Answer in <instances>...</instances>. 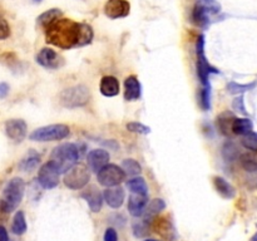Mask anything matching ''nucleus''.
Instances as JSON below:
<instances>
[{
  "instance_id": "obj_11",
  "label": "nucleus",
  "mask_w": 257,
  "mask_h": 241,
  "mask_svg": "<svg viewBox=\"0 0 257 241\" xmlns=\"http://www.w3.org/2000/svg\"><path fill=\"white\" fill-rule=\"evenodd\" d=\"M37 63L47 69H58L64 64V58L52 48H43L37 54Z\"/></svg>"
},
{
  "instance_id": "obj_35",
  "label": "nucleus",
  "mask_w": 257,
  "mask_h": 241,
  "mask_svg": "<svg viewBox=\"0 0 257 241\" xmlns=\"http://www.w3.org/2000/svg\"><path fill=\"white\" fill-rule=\"evenodd\" d=\"M222 155L223 157H225V160L228 161V162H230V161H233L238 156L237 148H236V146L233 145L232 142H227L223 146Z\"/></svg>"
},
{
  "instance_id": "obj_31",
  "label": "nucleus",
  "mask_w": 257,
  "mask_h": 241,
  "mask_svg": "<svg viewBox=\"0 0 257 241\" xmlns=\"http://www.w3.org/2000/svg\"><path fill=\"white\" fill-rule=\"evenodd\" d=\"M256 87V83H248V84H238L236 82H231L228 83L227 85V89L231 94H240V93L243 92H247V90H251L252 88Z\"/></svg>"
},
{
  "instance_id": "obj_9",
  "label": "nucleus",
  "mask_w": 257,
  "mask_h": 241,
  "mask_svg": "<svg viewBox=\"0 0 257 241\" xmlns=\"http://www.w3.org/2000/svg\"><path fill=\"white\" fill-rule=\"evenodd\" d=\"M97 178L99 183L105 187H114L122 183L125 178V172L122 167L117 165H109L108 163L104 168L97 173Z\"/></svg>"
},
{
  "instance_id": "obj_14",
  "label": "nucleus",
  "mask_w": 257,
  "mask_h": 241,
  "mask_svg": "<svg viewBox=\"0 0 257 241\" xmlns=\"http://www.w3.org/2000/svg\"><path fill=\"white\" fill-rule=\"evenodd\" d=\"M87 162L88 166L92 171L94 172H99L102 168H104L105 166L109 162V153L105 150H92L87 156Z\"/></svg>"
},
{
  "instance_id": "obj_4",
  "label": "nucleus",
  "mask_w": 257,
  "mask_h": 241,
  "mask_svg": "<svg viewBox=\"0 0 257 241\" xmlns=\"http://www.w3.org/2000/svg\"><path fill=\"white\" fill-rule=\"evenodd\" d=\"M196 69L197 77L200 79L202 87H211L210 75L217 74L218 70L210 64L205 54V37L200 35L196 43Z\"/></svg>"
},
{
  "instance_id": "obj_38",
  "label": "nucleus",
  "mask_w": 257,
  "mask_h": 241,
  "mask_svg": "<svg viewBox=\"0 0 257 241\" xmlns=\"http://www.w3.org/2000/svg\"><path fill=\"white\" fill-rule=\"evenodd\" d=\"M233 109L238 110V112L246 114V108H245V104H243L242 95H240V97H237L235 100H233Z\"/></svg>"
},
{
  "instance_id": "obj_43",
  "label": "nucleus",
  "mask_w": 257,
  "mask_h": 241,
  "mask_svg": "<svg viewBox=\"0 0 257 241\" xmlns=\"http://www.w3.org/2000/svg\"><path fill=\"white\" fill-rule=\"evenodd\" d=\"M146 241H157V240H153V238H147Z\"/></svg>"
},
{
  "instance_id": "obj_17",
  "label": "nucleus",
  "mask_w": 257,
  "mask_h": 241,
  "mask_svg": "<svg viewBox=\"0 0 257 241\" xmlns=\"http://www.w3.org/2000/svg\"><path fill=\"white\" fill-rule=\"evenodd\" d=\"M148 196L138 195V193H131L130 201H128V210L130 213L135 217H140L145 213L147 207Z\"/></svg>"
},
{
  "instance_id": "obj_10",
  "label": "nucleus",
  "mask_w": 257,
  "mask_h": 241,
  "mask_svg": "<svg viewBox=\"0 0 257 241\" xmlns=\"http://www.w3.org/2000/svg\"><path fill=\"white\" fill-rule=\"evenodd\" d=\"M59 171L57 170L54 165L50 161L42 166L38 172V181H39L40 186L47 190L54 188L59 185Z\"/></svg>"
},
{
  "instance_id": "obj_5",
  "label": "nucleus",
  "mask_w": 257,
  "mask_h": 241,
  "mask_svg": "<svg viewBox=\"0 0 257 241\" xmlns=\"http://www.w3.org/2000/svg\"><path fill=\"white\" fill-rule=\"evenodd\" d=\"M221 12V4L216 0H198L193 7L191 19L197 27H207L211 18Z\"/></svg>"
},
{
  "instance_id": "obj_24",
  "label": "nucleus",
  "mask_w": 257,
  "mask_h": 241,
  "mask_svg": "<svg viewBox=\"0 0 257 241\" xmlns=\"http://www.w3.org/2000/svg\"><path fill=\"white\" fill-rule=\"evenodd\" d=\"M235 119H236L235 115L230 112H225L222 113V114L218 115L217 126H218V130L221 131L222 135L228 136L231 132H232V125Z\"/></svg>"
},
{
  "instance_id": "obj_37",
  "label": "nucleus",
  "mask_w": 257,
  "mask_h": 241,
  "mask_svg": "<svg viewBox=\"0 0 257 241\" xmlns=\"http://www.w3.org/2000/svg\"><path fill=\"white\" fill-rule=\"evenodd\" d=\"M10 37V25L4 17L0 14V40H4Z\"/></svg>"
},
{
  "instance_id": "obj_42",
  "label": "nucleus",
  "mask_w": 257,
  "mask_h": 241,
  "mask_svg": "<svg viewBox=\"0 0 257 241\" xmlns=\"http://www.w3.org/2000/svg\"><path fill=\"white\" fill-rule=\"evenodd\" d=\"M251 241H257V231H256L255 235L252 236V238H251Z\"/></svg>"
},
{
  "instance_id": "obj_39",
  "label": "nucleus",
  "mask_w": 257,
  "mask_h": 241,
  "mask_svg": "<svg viewBox=\"0 0 257 241\" xmlns=\"http://www.w3.org/2000/svg\"><path fill=\"white\" fill-rule=\"evenodd\" d=\"M104 241H118V233L113 227H108L104 233Z\"/></svg>"
},
{
  "instance_id": "obj_40",
  "label": "nucleus",
  "mask_w": 257,
  "mask_h": 241,
  "mask_svg": "<svg viewBox=\"0 0 257 241\" xmlns=\"http://www.w3.org/2000/svg\"><path fill=\"white\" fill-rule=\"evenodd\" d=\"M9 84L8 83H0V98H5L8 95V93H9Z\"/></svg>"
},
{
  "instance_id": "obj_28",
  "label": "nucleus",
  "mask_w": 257,
  "mask_h": 241,
  "mask_svg": "<svg viewBox=\"0 0 257 241\" xmlns=\"http://www.w3.org/2000/svg\"><path fill=\"white\" fill-rule=\"evenodd\" d=\"M12 230L15 235H23L27 231V220L23 211H18L13 218Z\"/></svg>"
},
{
  "instance_id": "obj_16",
  "label": "nucleus",
  "mask_w": 257,
  "mask_h": 241,
  "mask_svg": "<svg viewBox=\"0 0 257 241\" xmlns=\"http://www.w3.org/2000/svg\"><path fill=\"white\" fill-rule=\"evenodd\" d=\"M142 95V87L136 75H130L124 80V99L125 100H137Z\"/></svg>"
},
{
  "instance_id": "obj_22",
  "label": "nucleus",
  "mask_w": 257,
  "mask_h": 241,
  "mask_svg": "<svg viewBox=\"0 0 257 241\" xmlns=\"http://www.w3.org/2000/svg\"><path fill=\"white\" fill-rule=\"evenodd\" d=\"M213 183H215V187L217 190V192L222 196L223 198H233L236 195V190L230 182L225 180L223 177L220 176H216L213 178Z\"/></svg>"
},
{
  "instance_id": "obj_8",
  "label": "nucleus",
  "mask_w": 257,
  "mask_h": 241,
  "mask_svg": "<svg viewBox=\"0 0 257 241\" xmlns=\"http://www.w3.org/2000/svg\"><path fill=\"white\" fill-rule=\"evenodd\" d=\"M90 180V173L89 170L87 168V166L82 165H75L74 167L70 168L64 176V185L67 186L70 190H80L84 186H87V183Z\"/></svg>"
},
{
  "instance_id": "obj_21",
  "label": "nucleus",
  "mask_w": 257,
  "mask_h": 241,
  "mask_svg": "<svg viewBox=\"0 0 257 241\" xmlns=\"http://www.w3.org/2000/svg\"><path fill=\"white\" fill-rule=\"evenodd\" d=\"M39 163H40L39 153L34 150H30L19 162V168L22 171H24V172H30V171L35 170Z\"/></svg>"
},
{
  "instance_id": "obj_34",
  "label": "nucleus",
  "mask_w": 257,
  "mask_h": 241,
  "mask_svg": "<svg viewBox=\"0 0 257 241\" xmlns=\"http://www.w3.org/2000/svg\"><path fill=\"white\" fill-rule=\"evenodd\" d=\"M242 146L245 148L250 151H257V133L256 132H250L247 135H245L241 141Z\"/></svg>"
},
{
  "instance_id": "obj_23",
  "label": "nucleus",
  "mask_w": 257,
  "mask_h": 241,
  "mask_svg": "<svg viewBox=\"0 0 257 241\" xmlns=\"http://www.w3.org/2000/svg\"><path fill=\"white\" fill-rule=\"evenodd\" d=\"M166 208V202L162 198H155L150 202V205L146 207L145 211V220L146 221H153L158 215H160L161 211H163Z\"/></svg>"
},
{
  "instance_id": "obj_15",
  "label": "nucleus",
  "mask_w": 257,
  "mask_h": 241,
  "mask_svg": "<svg viewBox=\"0 0 257 241\" xmlns=\"http://www.w3.org/2000/svg\"><path fill=\"white\" fill-rule=\"evenodd\" d=\"M104 201L110 206L112 208H119L124 202L125 193L124 190L119 186H114V187H108L103 193Z\"/></svg>"
},
{
  "instance_id": "obj_29",
  "label": "nucleus",
  "mask_w": 257,
  "mask_h": 241,
  "mask_svg": "<svg viewBox=\"0 0 257 241\" xmlns=\"http://www.w3.org/2000/svg\"><path fill=\"white\" fill-rule=\"evenodd\" d=\"M241 166L245 168L247 172H256L257 171V157L251 153H243L240 157Z\"/></svg>"
},
{
  "instance_id": "obj_41",
  "label": "nucleus",
  "mask_w": 257,
  "mask_h": 241,
  "mask_svg": "<svg viewBox=\"0 0 257 241\" xmlns=\"http://www.w3.org/2000/svg\"><path fill=\"white\" fill-rule=\"evenodd\" d=\"M0 241H9V235L4 226H0Z\"/></svg>"
},
{
  "instance_id": "obj_3",
  "label": "nucleus",
  "mask_w": 257,
  "mask_h": 241,
  "mask_svg": "<svg viewBox=\"0 0 257 241\" xmlns=\"http://www.w3.org/2000/svg\"><path fill=\"white\" fill-rule=\"evenodd\" d=\"M25 183L20 177H14L7 183L3 191L2 210L4 212H12L19 206L24 196Z\"/></svg>"
},
{
  "instance_id": "obj_30",
  "label": "nucleus",
  "mask_w": 257,
  "mask_h": 241,
  "mask_svg": "<svg viewBox=\"0 0 257 241\" xmlns=\"http://www.w3.org/2000/svg\"><path fill=\"white\" fill-rule=\"evenodd\" d=\"M122 168L125 172V175H130V176H137L140 175L141 171H142L140 163H138L136 160H133V158H127V160L123 161Z\"/></svg>"
},
{
  "instance_id": "obj_1",
  "label": "nucleus",
  "mask_w": 257,
  "mask_h": 241,
  "mask_svg": "<svg viewBox=\"0 0 257 241\" xmlns=\"http://www.w3.org/2000/svg\"><path fill=\"white\" fill-rule=\"evenodd\" d=\"M44 30L47 43L60 49L84 47V45L90 44L94 37L90 25L77 23L72 19H65V18L54 20Z\"/></svg>"
},
{
  "instance_id": "obj_12",
  "label": "nucleus",
  "mask_w": 257,
  "mask_h": 241,
  "mask_svg": "<svg viewBox=\"0 0 257 241\" xmlns=\"http://www.w3.org/2000/svg\"><path fill=\"white\" fill-rule=\"evenodd\" d=\"M131 13V4L127 0H107L104 5V14L109 19H119L128 17Z\"/></svg>"
},
{
  "instance_id": "obj_18",
  "label": "nucleus",
  "mask_w": 257,
  "mask_h": 241,
  "mask_svg": "<svg viewBox=\"0 0 257 241\" xmlns=\"http://www.w3.org/2000/svg\"><path fill=\"white\" fill-rule=\"evenodd\" d=\"M82 197L87 201L88 206H89L93 212H99L103 205V198H104L102 193L99 192V190H97L94 186H90L88 190H85L82 193Z\"/></svg>"
},
{
  "instance_id": "obj_26",
  "label": "nucleus",
  "mask_w": 257,
  "mask_h": 241,
  "mask_svg": "<svg viewBox=\"0 0 257 241\" xmlns=\"http://www.w3.org/2000/svg\"><path fill=\"white\" fill-rule=\"evenodd\" d=\"M127 187L130 188L131 193H138V195L148 196V186L143 177H135L127 182Z\"/></svg>"
},
{
  "instance_id": "obj_32",
  "label": "nucleus",
  "mask_w": 257,
  "mask_h": 241,
  "mask_svg": "<svg viewBox=\"0 0 257 241\" xmlns=\"http://www.w3.org/2000/svg\"><path fill=\"white\" fill-rule=\"evenodd\" d=\"M201 108L203 110H208L211 108V87H202L200 90V97H198Z\"/></svg>"
},
{
  "instance_id": "obj_6",
  "label": "nucleus",
  "mask_w": 257,
  "mask_h": 241,
  "mask_svg": "<svg viewBox=\"0 0 257 241\" xmlns=\"http://www.w3.org/2000/svg\"><path fill=\"white\" fill-rule=\"evenodd\" d=\"M90 99L89 88L87 85L78 84L62 90L59 94L60 104L65 108H78L87 104Z\"/></svg>"
},
{
  "instance_id": "obj_13",
  "label": "nucleus",
  "mask_w": 257,
  "mask_h": 241,
  "mask_svg": "<svg viewBox=\"0 0 257 241\" xmlns=\"http://www.w3.org/2000/svg\"><path fill=\"white\" fill-rule=\"evenodd\" d=\"M5 132L14 142H22L27 136V123L23 119H9L5 123Z\"/></svg>"
},
{
  "instance_id": "obj_44",
  "label": "nucleus",
  "mask_w": 257,
  "mask_h": 241,
  "mask_svg": "<svg viewBox=\"0 0 257 241\" xmlns=\"http://www.w3.org/2000/svg\"><path fill=\"white\" fill-rule=\"evenodd\" d=\"M33 2H35V3H40V2H42V0H33Z\"/></svg>"
},
{
  "instance_id": "obj_19",
  "label": "nucleus",
  "mask_w": 257,
  "mask_h": 241,
  "mask_svg": "<svg viewBox=\"0 0 257 241\" xmlns=\"http://www.w3.org/2000/svg\"><path fill=\"white\" fill-rule=\"evenodd\" d=\"M153 228L163 238L172 241L173 237H175V228H173L172 223L168 220V217H156L153 220Z\"/></svg>"
},
{
  "instance_id": "obj_2",
  "label": "nucleus",
  "mask_w": 257,
  "mask_h": 241,
  "mask_svg": "<svg viewBox=\"0 0 257 241\" xmlns=\"http://www.w3.org/2000/svg\"><path fill=\"white\" fill-rule=\"evenodd\" d=\"M79 160V151L73 143H63L55 147L50 155V162L57 167L59 173H67L74 167Z\"/></svg>"
},
{
  "instance_id": "obj_25",
  "label": "nucleus",
  "mask_w": 257,
  "mask_h": 241,
  "mask_svg": "<svg viewBox=\"0 0 257 241\" xmlns=\"http://www.w3.org/2000/svg\"><path fill=\"white\" fill-rule=\"evenodd\" d=\"M253 125L248 118H236L232 125V133L238 136H245L252 132Z\"/></svg>"
},
{
  "instance_id": "obj_33",
  "label": "nucleus",
  "mask_w": 257,
  "mask_h": 241,
  "mask_svg": "<svg viewBox=\"0 0 257 241\" xmlns=\"http://www.w3.org/2000/svg\"><path fill=\"white\" fill-rule=\"evenodd\" d=\"M148 232H150V222L145 218L133 225V233L136 237H145L148 235Z\"/></svg>"
},
{
  "instance_id": "obj_27",
  "label": "nucleus",
  "mask_w": 257,
  "mask_h": 241,
  "mask_svg": "<svg viewBox=\"0 0 257 241\" xmlns=\"http://www.w3.org/2000/svg\"><path fill=\"white\" fill-rule=\"evenodd\" d=\"M60 17H62V12H60L59 9L47 10V12H44L42 15H39V17H38V24L45 29L48 25L52 24L54 20L59 19Z\"/></svg>"
},
{
  "instance_id": "obj_36",
  "label": "nucleus",
  "mask_w": 257,
  "mask_h": 241,
  "mask_svg": "<svg viewBox=\"0 0 257 241\" xmlns=\"http://www.w3.org/2000/svg\"><path fill=\"white\" fill-rule=\"evenodd\" d=\"M127 130L133 133H141V135H148L151 132V128L140 122H131L127 125Z\"/></svg>"
},
{
  "instance_id": "obj_7",
  "label": "nucleus",
  "mask_w": 257,
  "mask_h": 241,
  "mask_svg": "<svg viewBox=\"0 0 257 241\" xmlns=\"http://www.w3.org/2000/svg\"><path fill=\"white\" fill-rule=\"evenodd\" d=\"M70 135V130L67 125H49L37 128L30 133V141L35 142H52V141H62Z\"/></svg>"
},
{
  "instance_id": "obj_20",
  "label": "nucleus",
  "mask_w": 257,
  "mask_h": 241,
  "mask_svg": "<svg viewBox=\"0 0 257 241\" xmlns=\"http://www.w3.org/2000/svg\"><path fill=\"white\" fill-rule=\"evenodd\" d=\"M99 90L104 97H115L120 90L119 82L113 75H105L100 80Z\"/></svg>"
}]
</instances>
